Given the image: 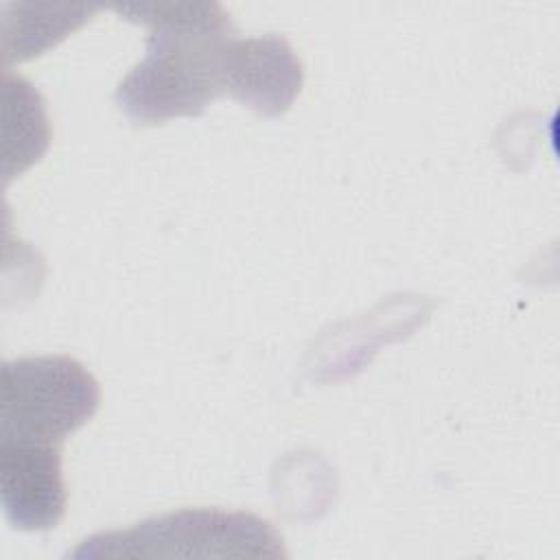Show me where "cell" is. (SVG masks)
<instances>
[{
	"label": "cell",
	"instance_id": "obj_4",
	"mask_svg": "<svg viewBox=\"0 0 560 560\" xmlns=\"http://www.w3.org/2000/svg\"><path fill=\"white\" fill-rule=\"evenodd\" d=\"M0 501L11 527L55 529L66 514L59 444L0 438Z\"/></svg>",
	"mask_w": 560,
	"mask_h": 560
},
{
	"label": "cell",
	"instance_id": "obj_1",
	"mask_svg": "<svg viewBox=\"0 0 560 560\" xmlns=\"http://www.w3.org/2000/svg\"><path fill=\"white\" fill-rule=\"evenodd\" d=\"M149 28L144 57L118 83L114 101L133 125H162L199 116L223 92L221 59L234 37L217 2L153 0L112 7Z\"/></svg>",
	"mask_w": 560,
	"mask_h": 560
},
{
	"label": "cell",
	"instance_id": "obj_6",
	"mask_svg": "<svg viewBox=\"0 0 560 560\" xmlns=\"http://www.w3.org/2000/svg\"><path fill=\"white\" fill-rule=\"evenodd\" d=\"M96 4L68 2H7L2 4V57L4 63H24L55 48L81 28Z\"/></svg>",
	"mask_w": 560,
	"mask_h": 560
},
{
	"label": "cell",
	"instance_id": "obj_2",
	"mask_svg": "<svg viewBox=\"0 0 560 560\" xmlns=\"http://www.w3.org/2000/svg\"><path fill=\"white\" fill-rule=\"evenodd\" d=\"M70 558H282V536L252 512L177 510L83 540Z\"/></svg>",
	"mask_w": 560,
	"mask_h": 560
},
{
	"label": "cell",
	"instance_id": "obj_7",
	"mask_svg": "<svg viewBox=\"0 0 560 560\" xmlns=\"http://www.w3.org/2000/svg\"><path fill=\"white\" fill-rule=\"evenodd\" d=\"M4 182L42 160L50 144V125L39 92L20 74H4Z\"/></svg>",
	"mask_w": 560,
	"mask_h": 560
},
{
	"label": "cell",
	"instance_id": "obj_5",
	"mask_svg": "<svg viewBox=\"0 0 560 560\" xmlns=\"http://www.w3.org/2000/svg\"><path fill=\"white\" fill-rule=\"evenodd\" d=\"M223 92L265 118L284 114L304 81L302 61L280 35L232 37L221 59Z\"/></svg>",
	"mask_w": 560,
	"mask_h": 560
},
{
	"label": "cell",
	"instance_id": "obj_3",
	"mask_svg": "<svg viewBox=\"0 0 560 560\" xmlns=\"http://www.w3.org/2000/svg\"><path fill=\"white\" fill-rule=\"evenodd\" d=\"M101 387L88 368L66 354L4 361L0 438L61 444L92 420Z\"/></svg>",
	"mask_w": 560,
	"mask_h": 560
}]
</instances>
